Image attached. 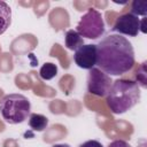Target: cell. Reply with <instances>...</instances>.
Returning <instances> with one entry per match:
<instances>
[{"label":"cell","instance_id":"obj_8","mask_svg":"<svg viewBox=\"0 0 147 147\" xmlns=\"http://www.w3.org/2000/svg\"><path fill=\"white\" fill-rule=\"evenodd\" d=\"M11 23V9L5 1H0V34L5 33Z\"/></svg>","mask_w":147,"mask_h":147},{"label":"cell","instance_id":"obj_15","mask_svg":"<svg viewBox=\"0 0 147 147\" xmlns=\"http://www.w3.org/2000/svg\"><path fill=\"white\" fill-rule=\"evenodd\" d=\"M52 147H70L68 144H56V145H53Z\"/></svg>","mask_w":147,"mask_h":147},{"label":"cell","instance_id":"obj_14","mask_svg":"<svg viewBox=\"0 0 147 147\" xmlns=\"http://www.w3.org/2000/svg\"><path fill=\"white\" fill-rule=\"evenodd\" d=\"M108 147H131V146L124 140H114L108 145Z\"/></svg>","mask_w":147,"mask_h":147},{"label":"cell","instance_id":"obj_9","mask_svg":"<svg viewBox=\"0 0 147 147\" xmlns=\"http://www.w3.org/2000/svg\"><path fill=\"white\" fill-rule=\"evenodd\" d=\"M64 41H65L67 48L71 51H76L82 45H84V39L80 37V34L76 30H68L64 36Z\"/></svg>","mask_w":147,"mask_h":147},{"label":"cell","instance_id":"obj_16","mask_svg":"<svg viewBox=\"0 0 147 147\" xmlns=\"http://www.w3.org/2000/svg\"><path fill=\"white\" fill-rule=\"evenodd\" d=\"M141 147H145V146H141Z\"/></svg>","mask_w":147,"mask_h":147},{"label":"cell","instance_id":"obj_11","mask_svg":"<svg viewBox=\"0 0 147 147\" xmlns=\"http://www.w3.org/2000/svg\"><path fill=\"white\" fill-rule=\"evenodd\" d=\"M39 75H40V77H41L42 79H45V80H49V79L54 78V77L57 75V67H56V64L51 63V62L45 63V64L40 68Z\"/></svg>","mask_w":147,"mask_h":147},{"label":"cell","instance_id":"obj_7","mask_svg":"<svg viewBox=\"0 0 147 147\" xmlns=\"http://www.w3.org/2000/svg\"><path fill=\"white\" fill-rule=\"evenodd\" d=\"M75 63L82 68L91 70L96 65V45L94 44H84L75 51L74 54Z\"/></svg>","mask_w":147,"mask_h":147},{"label":"cell","instance_id":"obj_10","mask_svg":"<svg viewBox=\"0 0 147 147\" xmlns=\"http://www.w3.org/2000/svg\"><path fill=\"white\" fill-rule=\"evenodd\" d=\"M48 124V118L41 114H37V113H33V114H30V117H29V125L30 127L33 130V131H38V132H41L46 129Z\"/></svg>","mask_w":147,"mask_h":147},{"label":"cell","instance_id":"obj_12","mask_svg":"<svg viewBox=\"0 0 147 147\" xmlns=\"http://www.w3.org/2000/svg\"><path fill=\"white\" fill-rule=\"evenodd\" d=\"M131 14L138 16V15H142L146 16L147 14V2L146 1H133L132 2V7H131Z\"/></svg>","mask_w":147,"mask_h":147},{"label":"cell","instance_id":"obj_5","mask_svg":"<svg viewBox=\"0 0 147 147\" xmlns=\"http://www.w3.org/2000/svg\"><path fill=\"white\" fill-rule=\"evenodd\" d=\"M113 80L109 75L99 68H92L87 77V91L96 96H107Z\"/></svg>","mask_w":147,"mask_h":147},{"label":"cell","instance_id":"obj_2","mask_svg":"<svg viewBox=\"0 0 147 147\" xmlns=\"http://www.w3.org/2000/svg\"><path fill=\"white\" fill-rule=\"evenodd\" d=\"M140 100V87L131 79H117L113 82L107 94V105L111 113L123 114L134 107Z\"/></svg>","mask_w":147,"mask_h":147},{"label":"cell","instance_id":"obj_4","mask_svg":"<svg viewBox=\"0 0 147 147\" xmlns=\"http://www.w3.org/2000/svg\"><path fill=\"white\" fill-rule=\"evenodd\" d=\"M105 22L100 11L94 8H90L82 17L77 24L76 31L80 37L87 39H98L105 33Z\"/></svg>","mask_w":147,"mask_h":147},{"label":"cell","instance_id":"obj_6","mask_svg":"<svg viewBox=\"0 0 147 147\" xmlns=\"http://www.w3.org/2000/svg\"><path fill=\"white\" fill-rule=\"evenodd\" d=\"M111 30L118 32V34L136 37L140 31V20L131 13L123 14L116 20Z\"/></svg>","mask_w":147,"mask_h":147},{"label":"cell","instance_id":"obj_3","mask_svg":"<svg viewBox=\"0 0 147 147\" xmlns=\"http://www.w3.org/2000/svg\"><path fill=\"white\" fill-rule=\"evenodd\" d=\"M31 103L29 99L18 93L5 95L0 100V114L9 124H18L30 116Z\"/></svg>","mask_w":147,"mask_h":147},{"label":"cell","instance_id":"obj_13","mask_svg":"<svg viewBox=\"0 0 147 147\" xmlns=\"http://www.w3.org/2000/svg\"><path fill=\"white\" fill-rule=\"evenodd\" d=\"M79 147H103V146L98 140H87V141L83 142L82 145H79Z\"/></svg>","mask_w":147,"mask_h":147},{"label":"cell","instance_id":"obj_1","mask_svg":"<svg viewBox=\"0 0 147 147\" xmlns=\"http://www.w3.org/2000/svg\"><path fill=\"white\" fill-rule=\"evenodd\" d=\"M133 64V46L125 37L110 33L96 45V65L107 75L121 76L131 70Z\"/></svg>","mask_w":147,"mask_h":147}]
</instances>
